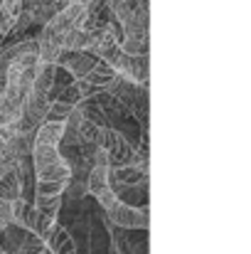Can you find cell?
I'll use <instances>...</instances> for the list:
<instances>
[{"instance_id":"6da1fadb","label":"cell","mask_w":251,"mask_h":254,"mask_svg":"<svg viewBox=\"0 0 251 254\" xmlns=\"http://www.w3.org/2000/svg\"><path fill=\"white\" fill-rule=\"evenodd\" d=\"M30 163H32V178H35V197H64L72 170L64 153L57 146H50L35 138Z\"/></svg>"},{"instance_id":"7a4b0ae2","label":"cell","mask_w":251,"mask_h":254,"mask_svg":"<svg viewBox=\"0 0 251 254\" xmlns=\"http://www.w3.org/2000/svg\"><path fill=\"white\" fill-rule=\"evenodd\" d=\"M96 146L99 151L106 156V166L108 168H123V166H133V163H146L148 158L138 153L136 143L116 128H101L96 136Z\"/></svg>"},{"instance_id":"3957f363","label":"cell","mask_w":251,"mask_h":254,"mask_svg":"<svg viewBox=\"0 0 251 254\" xmlns=\"http://www.w3.org/2000/svg\"><path fill=\"white\" fill-rule=\"evenodd\" d=\"M10 212H12V225H17V227H22V230L37 235L42 242L50 237V232H52L54 225H57V222H52V220H45V217L32 207V202L25 200V197L10 202Z\"/></svg>"},{"instance_id":"277c9868","label":"cell","mask_w":251,"mask_h":254,"mask_svg":"<svg viewBox=\"0 0 251 254\" xmlns=\"http://www.w3.org/2000/svg\"><path fill=\"white\" fill-rule=\"evenodd\" d=\"M103 220L111 222L113 227L121 230H138V232H148L151 225V207L148 205H126L118 200L116 207H111L108 212H103Z\"/></svg>"},{"instance_id":"5b68a950","label":"cell","mask_w":251,"mask_h":254,"mask_svg":"<svg viewBox=\"0 0 251 254\" xmlns=\"http://www.w3.org/2000/svg\"><path fill=\"white\" fill-rule=\"evenodd\" d=\"M0 247H2L5 254H45L47 252V245L37 235H32V232H27V230H22L17 225H7L0 232Z\"/></svg>"},{"instance_id":"8992f818","label":"cell","mask_w":251,"mask_h":254,"mask_svg":"<svg viewBox=\"0 0 251 254\" xmlns=\"http://www.w3.org/2000/svg\"><path fill=\"white\" fill-rule=\"evenodd\" d=\"M111 69L116 72V77H123L133 84L148 86V77H151V60L148 55L136 57V55H126L121 50V55L116 57V62L111 64Z\"/></svg>"},{"instance_id":"52a82bcc","label":"cell","mask_w":251,"mask_h":254,"mask_svg":"<svg viewBox=\"0 0 251 254\" xmlns=\"http://www.w3.org/2000/svg\"><path fill=\"white\" fill-rule=\"evenodd\" d=\"M103 225L108 230V254H148L146 235L141 240L133 237L138 230H121V227H113L106 220H103Z\"/></svg>"},{"instance_id":"ba28073f","label":"cell","mask_w":251,"mask_h":254,"mask_svg":"<svg viewBox=\"0 0 251 254\" xmlns=\"http://www.w3.org/2000/svg\"><path fill=\"white\" fill-rule=\"evenodd\" d=\"M79 101H82L79 86H77V82H69L64 89H59V91L50 99V109H47V119H45V121L64 124V121H67V116L79 106Z\"/></svg>"},{"instance_id":"9c48e42d","label":"cell","mask_w":251,"mask_h":254,"mask_svg":"<svg viewBox=\"0 0 251 254\" xmlns=\"http://www.w3.org/2000/svg\"><path fill=\"white\" fill-rule=\"evenodd\" d=\"M138 185H148V166L146 163L108 168V188L113 190V195H118L121 190H128V188H138Z\"/></svg>"},{"instance_id":"30bf717a","label":"cell","mask_w":251,"mask_h":254,"mask_svg":"<svg viewBox=\"0 0 251 254\" xmlns=\"http://www.w3.org/2000/svg\"><path fill=\"white\" fill-rule=\"evenodd\" d=\"M20 197H25L20 163H0V200L2 202H15Z\"/></svg>"},{"instance_id":"8fae6325","label":"cell","mask_w":251,"mask_h":254,"mask_svg":"<svg viewBox=\"0 0 251 254\" xmlns=\"http://www.w3.org/2000/svg\"><path fill=\"white\" fill-rule=\"evenodd\" d=\"M45 245H47V252L50 254H77V242L72 240V235L59 222L54 225V230L50 232Z\"/></svg>"},{"instance_id":"7c38bea8","label":"cell","mask_w":251,"mask_h":254,"mask_svg":"<svg viewBox=\"0 0 251 254\" xmlns=\"http://www.w3.org/2000/svg\"><path fill=\"white\" fill-rule=\"evenodd\" d=\"M20 7H22V0H0V40L2 42L12 32V25L20 15Z\"/></svg>"},{"instance_id":"4fadbf2b","label":"cell","mask_w":251,"mask_h":254,"mask_svg":"<svg viewBox=\"0 0 251 254\" xmlns=\"http://www.w3.org/2000/svg\"><path fill=\"white\" fill-rule=\"evenodd\" d=\"M0 222L2 225H12V212H10V202L0 200Z\"/></svg>"},{"instance_id":"5bb4252c","label":"cell","mask_w":251,"mask_h":254,"mask_svg":"<svg viewBox=\"0 0 251 254\" xmlns=\"http://www.w3.org/2000/svg\"><path fill=\"white\" fill-rule=\"evenodd\" d=\"M5 227H7V225H2V222H0V232H2V230H5Z\"/></svg>"},{"instance_id":"9a60e30c","label":"cell","mask_w":251,"mask_h":254,"mask_svg":"<svg viewBox=\"0 0 251 254\" xmlns=\"http://www.w3.org/2000/svg\"><path fill=\"white\" fill-rule=\"evenodd\" d=\"M79 2H84V5H86V2H91V0H79Z\"/></svg>"},{"instance_id":"2e32d148","label":"cell","mask_w":251,"mask_h":254,"mask_svg":"<svg viewBox=\"0 0 251 254\" xmlns=\"http://www.w3.org/2000/svg\"><path fill=\"white\" fill-rule=\"evenodd\" d=\"M0 254H5V252H2V247H0Z\"/></svg>"},{"instance_id":"e0dca14e","label":"cell","mask_w":251,"mask_h":254,"mask_svg":"<svg viewBox=\"0 0 251 254\" xmlns=\"http://www.w3.org/2000/svg\"><path fill=\"white\" fill-rule=\"evenodd\" d=\"M0 47H2V40H0Z\"/></svg>"}]
</instances>
